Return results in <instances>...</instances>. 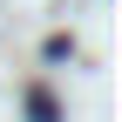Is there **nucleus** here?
Here are the masks:
<instances>
[{
    "label": "nucleus",
    "instance_id": "nucleus-1",
    "mask_svg": "<svg viewBox=\"0 0 122 122\" xmlns=\"http://www.w3.org/2000/svg\"><path fill=\"white\" fill-rule=\"evenodd\" d=\"M27 115H34V122H54V95H48V88H34V95H27Z\"/></svg>",
    "mask_w": 122,
    "mask_h": 122
}]
</instances>
